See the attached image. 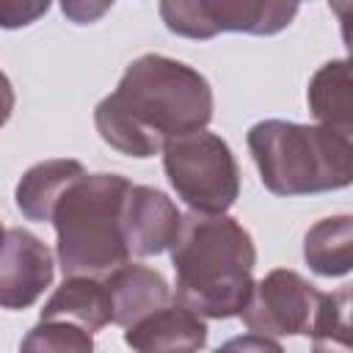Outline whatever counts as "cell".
Here are the masks:
<instances>
[{
    "label": "cell",
    "instance_id": "277c9868",
    "mask_svg": "<svg viewBox=\"0 0 353 353\" xmlns=\"http://www.w3.org/2000/svg\"><path fill=\"white\" fill-rule=\"evenodd\" d=\"M248 149L262 185L276 196H312L347 188L353 179L350 135L281 119L248 130Z\"/></svg>",
    "mask_w": 353,
    "mask_h": 353
},
{
    "label": "cell",
    "instance_id": "5b68a950",
    "mask_svg": "<svg viewBox=\"0 0 353 353\" xmlns=\"http://www.w3.org/2000/svg\"><path fill=\"white\" fill-rule=\"evenodd\" d=\"M350 292H320L295 270H270L254 284L240 317L251 334L262 336H312L317 345L339 342L347 347Z\"/></svg>",
    "mask_w": 353,
    "mask_h": 353
},
{
    "label": "cell",
    "instance_id": "e0dca14e",
    "mask_svg": "<svg viewBox=\"0 0 353 353\" xmlns=\"http://www.w3.org/2000/svg\"><path fill=\"white\" fill-rule=\"evenodd\" d=\"M50 3H0V25L3 28H19L36 22Z\"/></svg>",
    "mask_w": 353,
    "mask_h": 353
},
{
    "label": "cell",
    "instance_id": "7c38bea8",
    "mask_svg": "<svg viewBox=\"0 0 353 353\" xmlns=\"http://www.w3.org/2000/svg\"><path fill=\"white\" fill-rule=\"evenodd\" d=\"M105 284L113 303V323L124 328L168 303V281L146 265L127 262L108 273Z\"/></svg>",
    "mask_w": 353,
    "mask_h": 353
},
{
    "label": "cell",
    "instance_id": "9c48e42d",
    "mask_svg": "<svg viewBox=\"0 0 353 353\" xmlns=\"http://www.w3.org/2000/svg\"><path fill=\"white\" fill-rule=\"evenodd\" d=\"M182 215L176 204L146 185H130L121 210V232L130 256H152L171 248Z\"/></svg>",
    "mask_w": 353,
    "mask_h": 353
},
{
    "label": "cell",
    "instance_id": "7402d4cb",
    "mask_svg": "<svg viewBox=\"0 0 353 353\" xmlns=\"http://www.w3.org/2000/svg\"><path fill=\"white\" fill-rule=\"evenodd\" d=\"M3 234H6V229H3V223H0V243H3Z\"/></svg>",
    "mask_w": 353,
    "mask_h": 353
},
{
    "label": "cell",
    "instance_id": "52a82bcc",
    "mask_svg": "<svg viewBox=\"0 0 353 353\" xmlns=\"http://www.w3.org/2000/svg\"><path fill=\"white\" fill-rule=\"evenodd\" d=\"M298 14L295 3H243V0H165L160 17L171 33L188 39H212L221 30L270 36L284 30Z\"/></svg>",
    "mask_w": 353,
    "mask_h": 353
},
{
    "label": "cell",
    "instance_id": "4fadbf2b",
    "mask_svg": "<svg viewBox=\"0 0 353 353\" xmlns=\"http://www.w3.org/2000/svg\"><path fill=\"white\" fill-rule=\"evenodd\" d=\"M85 174L83 163L77 160H44L28 168L17 185V207L28 221H52L55 204L66 193L72 182H77Z\"/></svg>",
    "mask_w": 353,
    "mask_h": 353
},
{
    "label": "cell",
    "instance_id": "30bf717a",
    "mask_svg": "<svg viewBox=\"0 0 353 353\" xmlns=\"http://www.w3.org/2000/svg\"><path fill=\"white\" fill-rule=\"evenodd\" d=\"M124 342L135 353H199L207 345V325L179 303H165L127 325Z\"/></svg>",
    "mask_w": 353,
    "mask_h": 353
},
{
    "label": "cell",
    "instance_id": "ac0fdd59",
    "mask_svg": "<svg viewBox=\"0 0 353 353\" xmlns=\"http://www.w3.org/2000/svg\"><path fill=\"white\" fill-rule=\"evenodd\" d=\"M215 353H284V347L276 339H270V336L243 334V336H234V339L223 342Z\"/></svg>",
    "mask_w": 353,
    "mask_h": 353
},
{
    "label": "cell",
    "instance_id": "ba28073f",
    "mask_svg": "<svg viewBox=\"0 0 353 353\" xmlns=\"http://www.w3.org/2000/svg\"><path fill=\"white\" fill-rule=\"evenodd\" d=\"M50 248L25 229H8L0 243V306L28 309L52 284Z\"/></svg>",
    "mask_w": 353,
    "mask_h": 353
},
{
    "label": "cell",
    "instance_id": "9a60e30c",
    "mask_svg": "<svg viewBox=\"0 0 353 353\" xmlns=\"http://www.w3.org/2000/svg\"><path fill=\"white\" fill-rule=\"evenodd\" d=\"M303 259L317 276H345L353 268V218L336 215L314 223L303 237Z\"/></svg>",
    "mask_w": 353,
    "mask_h": 353
},
{
    "label": "cell",
    "instance_id": "8fae6325",
    "mask_svg": "<svg viewBox=\"0 0 353 353\" xmlns=\"http://www.w3.org/2000/svg\"><path fill=\"white\" fill-rule=\"evenodd\" d=\"M41 320H66L80 328L99 331L113 323V303L105 279L91 276H69L52 292V298L41 309Z\"/></svg>",
    "mask_w": 353,
    "mask_h": 353
},
{
    "label": "cell",
    "instance_id": "2e32d148",
    "mask_svg": "<svg viewBox=\"0 0 353 353\" xmlns=\"http://www.w3.org/2000/svg\"><path fill=\"white\" fill-rule=\"evenodd\" d=\"M19 353H94V339L74 323L41 320L25 334Z\"/></svg>",
    "mask_w": 353,
    "mask_h": 353
},
{
    "label": "cell",
    "instance_id": "6da1fadb",
    "mask_svg": "<svg viewBox=\"0 0 353 353\" xmlns=\"http://www.w3.org/2000/svg\"><path fill=\"white\" fill-rule=\"evenodd\" d=\"M212 119V88L193 66L146 52L135 58L116 91L97 110L99 138L130 157H152L168 141L199 132Z\"/></svg>",
    "mask_w": 353,
    "mask_h": 353
},
{
    "label": "cell",
    "instance_id": "44dd1931",
    "mask_svg": "<svg viewBox=\"0 0 353 353\" xmlns=\"http://www.w3.org/2000/svg\"><path fill=\"white\" fill-rule=\"evenodd\" d=\"M314 353H331V350H325L323 345H314Z\"/></svg>",
    "mask_w": 353,
    "mask_h": 353
},
{
    "label": "cell",
    "instance_id": "d6986e66",
    "mask_svg": "<svg viewBox=\"0 0 353 353\" xmlns=\"http://www.w3.org/2000/svg\"><path fill=\"white\" fill-rule=\"evenodd\" d=\"M110 6L102 3V6H85V3H63V14H69L74 22H91L94 17L105 14Z\"/></svg>",
    "mask_w": 353,
    "mask_h": 353
},
{
    "label": "cell",
    "instance_id": "8992f818",
    "mask_svg": "<svg viewBox=\"0 0 353 353\" xmlns=\"http://www.w3.org/2000/svg\"><path fill=\"white\" fill-rule=\"evenodd\" d=\"M163 168L176 196L204 215H223L240 193V168L229 143L215 132H190L163 149Z\"/></svg>",
    "mask_w": 353,
    "mask_h": 353
},
{
    "label": "cell",
    "instance_id": "ffe728a7",
    "mask_svg": "<svg viewBox=\"0 0 353 353\" xmlns=\"http://www.w3.org/2000/svg\"><path fill=\"white\" fill-rule=\"evenodd\" d=\"M11 110H14V88H11L8 77L0 72V127L11 119Z\"/></svg>",
    "mask_w": 353,
    "mask_h": 353
},
{
    "label": "cell",
    "instance_id": "5bb4252c",
    "mask_svg": "<svg viewBox=\"0 0 353 353\" xmlns=\"http://www.w3.org/2000/svg\"><path fill=\"white\" fill-rule=\"evenodd\" d=\"M306 102L317 127L350 135L353 130V83L347 61H328L320 66L309 83Z\"/></svg>",
    "mask_w": 353,
    "mask_h": 353
},
{
    "label": "cell",
    "instance_id": "3957f363",
    "mask_svg": "<svg viewBox=\"0 0 353 353\" xmlns=\"http://www.w3.org/2000/svg\"><path fill=\"white\" fill-rule=\"evenodd\" d=\"M130 185L132 182L121 174H83L66 188L52 212L58 262L66 279H105L127 265L130 254L121 232V210Z\"/></svg>",
    "mask_w": 353,
    "mask_h": 353
},
{
    "label": "cell",
    "instance_id": "7a4b0ae2",
    "mask_svg": "<svg viewBox=\"0 0 353 353\" xmlns=\"http://www.w3.org/2000/svg\"><path fill=\"white\" fill-rule=\"evenodd\" d=\"M254 240L234 218L185 215L171 243V265L176 270L174 303L196 317H237L254 290Z\"/></svg>",
    "mask_w": 353,
    "mask_h": 353
}]
</instances>
